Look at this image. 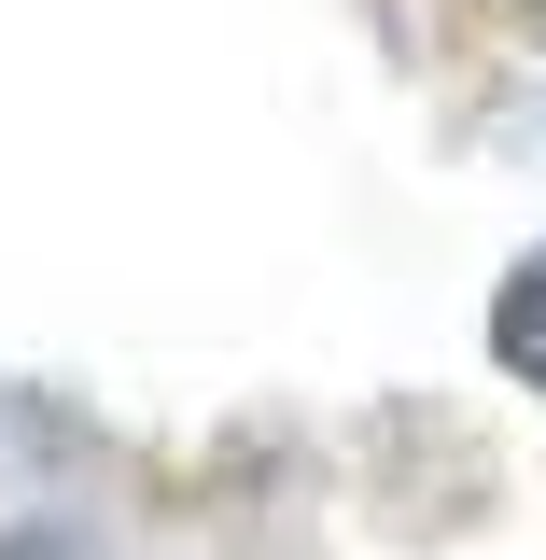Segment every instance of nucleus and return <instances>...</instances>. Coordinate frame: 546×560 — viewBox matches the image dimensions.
<instances>
[{
	"mask_svg": "<svg viewBox=\"0 0 546 560\" xmlns=\"http://www.w3.org/2000/svg\"><path fill=\"white\" fill-rule=\"evenodd\" d=\"M490 364H504L519 393H546V253L504 280V294H490Z\"/></svg>",
	"mask_w": 546,
	"mask_h": 560,
	"instance_id": "f257e3e1",
	"label": "nucleus"
},
{
	"mask_svg": "<svg viewBox=\"0 0 546 560\" xmlns=\"http://www.w3.org/2000/svg\"><path fill=\"white\" fill-rule=\"evenodd\" d=\"M0 560H57V547H43V533H14V547H0Z\"/></svg>",
	"mask_w": 546,
	"mask_h": 560,
	"instance_id": "f03ea898",
	"label": "nucleus"
}]
</instances>
